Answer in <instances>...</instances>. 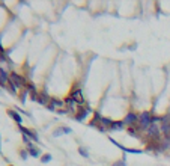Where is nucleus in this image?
Masks as SVG:
<instances>
[{"instance_id":"obj_13","label":"nucleus","mask_w":170,"mask_h":166,"mask_svg":"<svg viewBox=\"0 0 170 166\" xmlns=\"http://www.w3.org/2000/svg\"><path fill=\"white\" fill-rule=\"evenodd\" d=\"M6 89H9V91H11V92H12V94H15V92H17V88H15V86H14V85H12L11 82L8 83V86H6Z\"/></svg>"},{"instance_id":"obj_18","label":"nucleus","mask_w":170,"mask_h":166,"mask_svg":"<svg viewBox=\"0 0 170 166\" xmlns=\"http://www.w3.org/2000/svg\"><path fill=\"white\" fill-rule=\"evenodd\" d=\"M9 166H14V165H9Z\"/></svg>"},{"instance_id":"obj_5","label":"nucleus","mask_w":170,"mask_h":166,"mask_svg":"<svg viewBox=\"0 0 170 166\" xmlns=\"http://www.w3.org/2000/svg\"><path fill=\"white\" fill-rule=\"evenodd\" d=\"M8 83H9V74L6 73L5 70H0V85L6 88Z\"/></svg>"},{"instance_id":"obj_16","label":"nucleus","mask_w":170,"mask_h":166,"mask_svg":"<svg viewBox=\"0 0 170 166\" xmlns=\"http://www.w3.org/2000/svg\"><path fill=\"white\" fill-rule=\"evenodd\" d=\"M78 151H80V154H83L85 157H87V151H86L85 148H78Z\"/></svg>"},{"instance_id":"obj_11","label":"nucleus","mask_w":170,"mask_h":166,"mask_svg":"<svg viewBox=\"0 0 170 166\" xmlns=\"http://www.w3.org/2000/svg\"><path fill=\"white\" fill-rule=\"evenodd\" d=\"M122 127H123V121H113L110 130H120Z\"/></svg>"},{"instance_id":"obj_12","label":"nucleus","mask_w":170,"mask_h":166,"mask_svg":"<svg viewBox=\"0 0 170 166\" xmlns=\"http://www.w3.org/2000/svg\"><path fill=\"white\" fill-rule=\"evenodd\" d=\"M62 131H63V133H69V131H71V129L63 127V129H60V130H56V131H54V136H60V133H62Z\"/></svg>"},{"instance_id":"obj_17","label":"nucleus","mask_w":170,"mask_h":166,"mask_svg":"<svg viewBox=\"0 0 170 166\" xmlns=\"http://www.w3.org/2000/svg\"><path fill=\"white\" fill-rule=\"evenodd\" d=\"M20 154H21V156H23V157H24V159H26V157H27V151H20Z\"/></svg>"},{"instance_id":"obj_7","label":"nucleus","mask_w":170,"mask_h":166,"mask_svg":"<svg viewBox=\"0 0 170 166\" xmlns=\"http://www.w3.org/2000/svg\"><path fill=\"white\" fill-rule=\"evenodd\" d=\"M87 113H89V109H78V110H77V113H75V119H77V121L85 119Z\"/></svg>"},{"instance_id":"obj_3","label":"nucleus","mask_w":170,"mask_h":166,"mask_svg":"<svg viewBox=\"0 0 170 166\" xmlns=\"http://www.w3.org/2000/svg\"><path fill=\"white\" fill-rule=\"evenodd\" d=\"M123 124H127L130 127H134V125L138 124V116H137L136 113H128L125 116V119H123Z\"/></svg>"},{"instance_id":"obj_1","label":"nucleus","mask_w":170,"mask_h":166,"mask_svg":"<svg viewBox=\"0 0 170 166\" xmlns=\"http://www.w3.org/2000/svg\"><path fill=\"white\" fill-rule=\"evenodd\" d=\"M153 122V118L151 116V113L149 112H143L140 116H138V127L140 129H149L151 125H152Z\"/></svg>"},{"instance_id":"obj_19","label":"nucleus","mask_w":170,"mask_h":166,"mask_svg":"<svg viewBox=\"0 0 170 166\" xmlns=\"http://www.w3.org/2000/svg\"><path fill=\"white\" fill-rule=\"evenodd\" d=\"M169 122H170V118H169Z\"/></svg>"},{"instance_id":"obj_6","label":"nucleus","mask_w":170,"mask_h":166,"mask_svg":"<svg viewBox=\"0 0 170 166\" xmlns=\"http://www.w3.org/2000/svg\"><path fill=\"white\" fill-rule=\"evenodd\" d=\"M20 130L24 133V136H27V137L33 139L35 142L38 141V136H36V133H35V131H32V130H29V129H26V127H23V125H20Z\"/></svg>"},{"instance_id":"obj_9","label":"nucleus","mask_w":170,"mask_h":166,"mask_svg":"<svg viewBox=\"0 0 170 166\" xmlns=\"http://www.w3.org/2000/svg\"><path fill=\"white\" fill-rule=\"evenodd\" d=\"M8 115H9L11 118H14V121L18 122V125H21V116H20L15 110H11V109H9V110H8Z\"/></svg>"},{"instance_id":"obj_10","label":"nucleus","mask_w":170,"mask_h":166,"mask_svg":"<svg viewBox=\"0 0 170 166\" xmlns=\"http://www.w3.org/2000/svg\"><path fill=\"white\" fill-rule=\"evenodd\" d=\"M48 100H51V98H48V97H47V94H39V95H38V101H39V103H41V104H47V103H48Z\"/></svg>"},{"instance_id":"obj_2","label":"nucleus","mask_w":170,"mask_h":166,"mask_svg":"<svg viewBox=\"0 0 170 166\" xmlns=\"http://www.w3.org/2000/svg\"><path fill=\"white\" fill-rule=\"evenodd\" d=\"M9 82H11L15 88H24V86H26V80H24V77H21V75L17 74V73L9 74Z\"/></svg>"},{"instance_id":"obj_8","label":"nucleus","mask_w":170,"mask_h":166,"mask_svg":"<svg viewBox=\"0 0 170 166\" xmlns=\"http://www.w3.org/2000/svg\"><path fill=\"white\" fill-rule=\"evenodd\" d=\"M27 152L30 154V156H33V157H38L39 156V149L36 147H33V144H27Z\"/></svg>"},{"instance_id":"obj_4","label":"nucleus","mask_w":170,"mask_h":166,"mask_svg":"<svg viewBox=\"0 0 170 166\" xmlns=\"http://www.w3.org/2000/svg\"><path fill=\"white\" fill-rule=\"evenodd\" d=\"M71 98L77 103V104H81L83 101H85V98H83V92H81V89H74L72 92H71Z\"/></svg>"},{"instance_id":"obj_14","label":"nucleus","mask_w":170,"mask_h":166,"mask_svg":"<svg viewBox=\"0 0 170 166\" xmlns=\"http://www.w3.org/2000/svg\"><path fill=\"white\" fill-rule=\"evenodd\" d=\"M51 160V156L50 154H45V156H42V159H41V162L42 163H45V162H50Z\"/></svg>"},{"instance_id":"obj_15","label":"nucleus","mask_w":170,"mask_h":166,"mask_svg":"<svg viewBox=\"0 0 170 166\" xmlns=\"http://www.w3.org/2000/svg\"><path fill=\"white\" fill-rule=\"evenodd\" d=\"M113 166H125V159H122L120 162H116Z\"/></svg>"},{"instance_id":"obj_20","label":"nucleus","mask_w":170,"mask_h":166,"mask_svg":"<svg viewBox=\"0 0 170 166\" xmlns=\"http://www.w3.org/2000/svg\"><path fill=\"white\" fill-rule=\"evenodd\" d=\"M0 70H2V68H0Z\"/></svg>"}]
</instances>
